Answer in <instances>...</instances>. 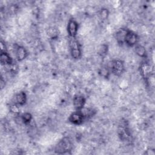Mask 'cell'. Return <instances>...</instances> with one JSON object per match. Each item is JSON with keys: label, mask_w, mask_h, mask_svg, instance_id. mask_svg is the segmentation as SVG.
<instances>
[{"label": "cell", "mask_w": 155, "mask_h": 155, "mask_svg": "<svg viewBox=\"0 0 155 155\" xmlns=\"http://www.w3.org/2000/svg\"><path fill=\"white\" fill-rule=\"evenodd\" d=\"M73 147V143L68 137L61 139L56 145L54 151L58 154H65L70 151Z\"/></svg>", "instance_id": "obj_1"}, {"label": "cell", "mask_w": 155, "mask_h": 155, "mask_svg": "<svg viewBox=\"0 0 155 155\" xmlns=\"http://www.w3.org/2000/svg\"><path fill=\"white\" fill-rule=\"evenodd\" d=\"M69 46L72 58L75 59H79L81 57L82 51L79 42L74 38H71L69 41Z\"/></svg>", "instance_id": "obj_2"}, {"label": "cell", "mask_w": 155, "mask_h": 155, "mask_svg": "<svg viewBox=\"0 0 155 155\" xmlns=\"http://www.w3.org/2000/svg\"><path fill=\"white\" fill-rule=\"evenodd\" d=\"M110 69L114 75L117 76H120L125 70L124 64L121 60H114L111 63Z\"/></svg>", "instance_id": "obj_3"}, {"label": "cell", "mask_w": 155, "mask_h": 155, "mask_svg": "<svg viewBox=\"0 0 155 155\" xmlns=\"http://www.w3.org/2000/svg\"><path fill=\"white\" fill-rule=\"evenodd\" d=\"M85 118V117L83 113L81 111V110L80 111L77 110L76 111L73 112L69 116L68 120L71 124L76 125H79L83 123V121L84 120Z\"/></svg>", "instance_id": "obj_4"}, {"label": "cell", "mask_w": 155, "mask_h": 155, "mask_svg": "<svg viewBox=\"0 0 155 155\" xmlns=\"http://www.w3.org/2000/svg\"><path fill=\"white\" fill-rule=\"evenodd\" d=\"M138 40V36L136 33L129 30H127L124 39V42L126 43L127 45L130 47L134 46L137 43Z\"/></svg>", "instance_id": "obj_5"}, {"label": "cell", "mask_w": 155, "mask_h": 155, "mask_svg": "<svg viewBox=\"0 0 155 155\" xmlns=\"http://www.w3.org/2000/svg\"><path fill=\"white\" fill-rule=\"evenodd\" d=\"M78 31V24L74 19H70L67 25V32L71 38H75Z\"/></svg>", "instance_id": "obj_6"}, {"label": "cell", "mask_w": 155, "mask_h": 155, "mask_svg": "<svg viewBox=\"0 0 155 155\" xmlns=\"http://www.w3.org/2000/svg\"><path fill=\"white\" fill-rule=\"evenodd\" d=\"M86 102V99L85 97L82 95H76L73 99V104L74 108L80 111L83 109L85 104Z\"/></svg>", "instance_id": "obj_7"}, {"label": "cell", "mask_w": 155, "mask_h": 155, "mask_svg": "<svg viewBox=\"0 0 155 155\" xmlns=\"http://www.w3.org/2000/svg\"><path fill=\"white\" fill-rule=\"evenodd\" d=\"M27 101V95L24 91H20L16 93L14 97L13 102L14 104L18 106L24 105Z\"/></svg>", "instance_id": "obj_8"}, {"label": "cell", "mask_w": 155, "mask_h": 155, "mask_svg": "<svg viewBox=\"0 0 155 155\" xmlns=\"http://www.w3.org/2000/svg\"><path fill=\"white\" fill-rule=\"evenodd\" d=\"M15 55L19 61H22L28 56V51L23 46L18 45L15 48Z\"/></svg>", "instance_id": "obj_9"}, {"label": "cell", "mask_w": 155, "mask_h": 155, "mask_svg": "<svg viewBox=\"0 0 155 155\" xmlns=\"http://www.w3.org/2000/svg\"><path fill=\"white\" fill-rule=\"evenodd\" d=\"M0 59H1V64L6 65V66L11 65L13 63L12 58H11L10 54L7 51L1 52Z\"/></svg>", "instance_id": "obj_10"}, {"label": "cell", "mask_w": 155, "mask_h": 155, "mask_svg": "<svg viewBox=\"0 0 155 155\" xmlns=\"http://www.w3.org/2000/svg\"><path fill=\"white\" fill-rule=\"evenodd\" d=\"M140 71L142 76L144 78L148 79L150 75V72H151L150 66L148 64H145V63L143 64L140 67Z\"/></svg>", "instance_id": "obj_11"}, {"label": "cell", "mask_w": 155, "mask_h": 155, "mask_svg": "<svg viewBox=\"0 0 155 155\" xmlns=\"http://www.w3.org/2000/svg\"><path fill=\"white\" fill-rule=\"evenodd\" d=\"M127 30H126L124 28H121L120 30L117 31L116 34V39L117 40L118 43L123 44V42H124V39H125V37L127 32Z\"/></svg>", "instance_id": "obj_12"}, {"label": "cell", "mask_w": 155, "mask_h": 155, "mask_svg": "<svg viewBox=\"0 0 155 155\" xmlns=\"http://www.w3.org/2000/svg\"><path fill=\"white\" fill-rule=\"evenodd\" d=\"M135 52L137 55L141 58H145L147 55V51L145 47L142 45H137L135 47Z\"/></svg>", "instance_id": "obj_13"}, {"label": "cell", "mask_w": 155, "mask_h": 155, "mask_svg": "<svg viewBox=\"0 0 155 155\" xmlns=\"http://www.w3.org/2000/svg\"><path fill=\"white\" fill-rule=\"evenodd\" d=\"M21 117L22 122H23L25 124H30L32 120V115L31 114V113L28 112H25L23 113L21 115Z\"/></svg>", "instance_id": "obj_14"}, {"label": "cell", "mask_w": 155, "mask_h": 155, "mask_svg": "<svg viewBox=\"0 0 155 155\" xmlns=\"http://www.w3.org/2000/svg\"><path fill=\"white\" fill-rule=\"evenodd\" d=\"M108 50V47L106 44H102L98 48V54L101 57H104L107 55Z\"/></svg>", "instance_id": "obj_15"}, {"label": "cell", "mask_w": 155, "mask_h": 155, "mask_svg": "<svg viewBox=\"0 0 155 155\" xmlns=\"http://www.w3.org/2000/svg\"><path fill=\"white\" fill-rule=\"evenodd\" d=\"M99 74L104 78H108L110 76V70L107 67H102L100 68L99 71Z\"/></svg>", "instance_id": "obj_16"}, {"label": "cell", "mask_w": 155, "mask_h": 155, "mask_svg": "<svg viewBox=\"0 0 155 155\" xmlns=\"http://www.w3.org/2000/svg\"><path fill=\"white\" fill-rule=\"evenodd\" d=\"M109 15V12L107 8H102L99 13V16L101 19H106Z\"/></svg>", "instance_id": "obj_17"}, {"label": "cell", "mask_w": 155, "mask_h": 155, "mask_svg": "<svg viewBox=\"0 0 155 155\" xmlns=\"http://www.w3.org/2000/svg\"><path fill=\"white\" fill-rule=\"evenodd\" d=\"M10 111L15 114H18L19 113V109L18 105L16 104H13L10 106Z\"/></svg>", "instance_id": "obj_18"}, {"label": "cell", "mask_w": 155, "mask_h": 155, "mask_svg": "<svg viewBox=\"0 0 155 155\" xmlns=\"http://www.w3.org/2000/svg\"><path fill=\"white\" fill-rule=\"evenodd\" d=\"M1 52L7 51V47L5 44V42L3 41H1Z\"/></svg>", "instance_id": "obj_19"}]
</instances>
